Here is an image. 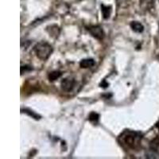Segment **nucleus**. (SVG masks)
Returning <instances> with one entry per match:
<instances>
[{
    "label": "nucleus",
    "instance_id": "7ed1b4c3",
    "mask_svg": "<svg viewBox=\"0 0 159 159\" xmlns=\"http://www.w3.org/2000/svg\"><path fill=\"white\" fill-rule=\"evenodd\" d=\"M76 80L74 78L71 77V76H69V77H66L62 80L61 83V88L64 92H70L74 89V88L76 87Z\"/></svg>",
    "mask_w": 159,
    "mask_h": 159
},
{
    "label": "nucleus",
    "instance_id": "20e7f679",
    "mask_svg": "<svg viewBox=\"0 0 159 159\" xmlns=\"http://www.w3.org/2000/svg\"><path fill=\"white\" fill-rule=\"evenodd\" d=\"M87 30L90 34L97 40H103L104 38V32L99 25H90L89 27H87Z\"/></svg>",
    "mask_w": 159,
    "mask_h": 159
},
{
    "label": "nucleus",
    "instance_id": "6e6552de",
    "mask_svg": "<svg viewBox=\"0 0 159 159\" xmlns=\"http://www.w3.org/2000/svg\"><path fill=\"white\" fill-rule=\"evenodd\" d=\"M62 72H59V71H52V72H49V75H48V78L50 81H54L56 80H57L58 78H60L61 76Z\"/></svg>",
    "mask_w": 159,
    "mask_h": 159
},
{
    "label": "nucleus",
    "instance_id": "39448f33",
    "mask_svg": "<svg viewBox=\"0 0 159 159\" xmlns=\"http://www.w3.org/2000/svg\"><path fill=\"white\" fill-rule=\"evenodd\" d=\"M95 65V61L92 58L88 59H83L80 62V66L82 69H89V68L93 67Z\"/></svg>",
    "mask_w": 159,
    "mask_h": 159
},
{
    "label": "nucleus",
    "instance_id": "f257e3e1",
    "mask_svg": "<svg viewBox=\"0 0 159 159\" xmlns=\"http://www.w3.org/2000/svg\"><path fill=\"white\" fill-rule=\"evenodd\" d=\"M142 134L139 132L134 130H126L119 136V140L120 145L130 150H136L141 145Z\"/></svg>",
    "mask_w": 159,
    "mask_h": 159
},
{
    "label": "nucleus",
    "instance_id": "9b49d317",
    "mask_svg": "<svg viewBox=\"0 0 159 159\" xmlns=\"http://www.w3.org/2000/svg\"><path fill=\"white\" fill-rule=\"evenodd\" d=\"M22 113H26L27 115L30 116L31 117L34 118L35 119H40V116H38V115H37L36 113H34V111H31L28 110V109H25V110L22 109Z\"/></svg>",
    "mask_w": 159,
    "mask_h": 159
},
{
    "label": "nucleus",
    "instance_id": "423d86ee",
    "mask_svg": "<svg viewBox=\"0 0 159 159\" xmlns=\"http://www.w3.org/2000/svg\"><path fill=\"white\" fill-rule=\"evenodd\" d=\"M130 28L135 33H142L144 30V26L143 25V24L139 22H136V21L130 22Z\"/></svg>",
    "mask_w": 159,
    "mask_h": 159
},
{
    "label": "nucleus",
    "instance_id": "9d476101",
    "mask_svg": "<svg viewBox=\"0 0 159 159\" xmlns=\"http://www.w3.org/2000/svg\"><path fill=\"white\" fill-rule=\"evenodd\" d=\"M99 116L96 113V112H92L90 115H89V121L92 122V123H97L98 120H99Z\"/></svg>",
    "mask_w": 159,
    "mask_h": 159
},
{
    "label": "nucleus",
    "instance_id": "f8f14e48",
    "mask_svg": "<svg viewBox=\"0 0 159 159\" xmlns=\"http://www.w3.org/2000/svg\"><path fill=\"white\" fill-rule=\"evenodd\" d=\"M157 127L159 129V122H158V123H157Z\"/></svg>",
    "mask_w": 159,
    "mask_h": 159
},
{
    "label": "nucleus",
    "instance_id": "0eeeda50",
    "mask_svg": "<svg viewBox=\"0 0 159 159\" xmlns=\"http://www.w3.org/2000/svg\"><path fill=\"white\" fill-rule=\"evenodd\" d=\"M101 11L103 14V17L104 19H107L110 18L111 14V6L101 5Z\"/></svg>",
    "mask_w": 159,
    "mask_h": 159
},
{
    "label": "nucleus",
    "instance_id": "f03ea898",
    "mask_svg": "<svg viewBox=\"0 0 159 159\" xmlns=\"http://www.w3.org/2000/svg\"><path fill=\"white\" fill-rule=\"evenodd\" d=\"M52 51H53V49L52 45L45 42H38L34 47V52L37 57L43 61L49 59V57L52 54Z\"/></svg>",
    "mask_w": 159,
    "mask_h": 159
},
{
    "label": "nucleus",
    "instance_id": "1a4fd4ad",
    "mask_svg": "<svg viewBox=\"0 0 159 159\" xmlns=\"http://www.w3.org/2000/svg\"><path fill=\"white\" fill-rule=\"evenodd\" d=\"M150 146L153 150H157L159 148V138H156L154 140H152Z\"/></svg>",
    "mask_w": 159,
    "mask_h": 159
}]
</instances>
